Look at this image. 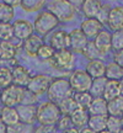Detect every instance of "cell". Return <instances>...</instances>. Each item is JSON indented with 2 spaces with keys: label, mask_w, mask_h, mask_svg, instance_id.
<instances>
[{
  "label": "cell",
  "mask_w": 123,
  "mask_h": 133,
  "mask_svg": "<svg viewBox=\"0 0 123 133\" xmlns=\"http://www.w3.org/2000/svg\"><path fill=\"white\" fill-rule=\"evenodd\" d=\"M46 94L48 96V101L58 105L63 100L68 99V97H71L73 94H74V91L71 89L68 79L56 78V79H52Z\"/></svg>",
  "instance_id": "cell-1"
},
{
  "label": "cell",
  "mask_w": 123,
  "mask_h": 133,
  "mask_svg": "<svg viewBox=\"0 0 123 133\" xmlns=\"http://www.w3.org/2000/svg\"><path fill=\"white\" fill-rule=\"evenodd\" d=\"M60 111L58 105L51 101H44L36 106V121L41 126H54L60 118Z\"/></svg>",
  "instance_id": "cell-2"
},
{
  "label": "cell",
  "mask_w": 123,
  "mask_h": 133,
  "mask_svg": "<svg viewBox=\"0 0 123 133\" xmlns=\"http://www.w3.org/2000/svg\"><path fill=\"white\" fill-rule=\"evenodd\" d=\"M47 10L52 12L59 22H70L75 17V6L66 0H53L46 3Z\"/></svg>",
  "instance_id": "cell-3"
},
{
  "label": "cell",
  "mask_w": 123,
  "mask_h": 133,
  "mask_svg": "<svg viewBox=\"0 0 123 133\" xmlns=\"http://www.w3.org/2000/svg\"><path fill=\"white\" fill-rule=\"evenodd\" d=\"M32 24L36 35L43 37L48 33H51L53 30L57 29L60 22L58 21L57 17L52 12H49L48 10H43V11L38 12V15L35 17V21Z\"/></svg>",
  "instance_id": "cell-4"
},
{
  "label": "cell",
  "mask_w": 123,
  "mask_h": 133,
  "mask_svg": "<svg viewBox=\"0 0 123 133\" xmlns=\"http://www.w3.org/2000/svg\"><path fill=\"white\" fill-rule=\"evenodd\" d=\"M24 95H25V88L11 84L10 86L1 90L0 102L4 106H6V107H16V106L22 104Z\"/></svg>",
  "instance_id": "cell-5"
},
{
  "label": "cell",
  "mask_w": 123,
  "mask_h": 133,
  "mask_svg": "<svg viewBox=\"0 0 123 133\" xmlns=\"http://www.w3.org/2000/svg\"><path fill=\"white\" fill-rule=\"evenodd\" d=\"M74 53L70 49L56 51L53 57L48 61L51 66L56 70H69L74 66Z\"/></svg>",
  "instance_id": "cell-6"
},
{
  "label": "cell",
  "mask_w": 123,
  "mask_h": 133,
  "mask_svg": "<svg viewBox=\"0 0 123 133\" xmlns=\"http://www.w3.org/2000/svg\"><path fill=\"white\" fill-rule=\"evenodd\" d=\"M68 80L74 92H85L90 90L92 78L84 69H76L70 74Z\"/></svg>",
  "instance_id": "cell-7"
},
{
  "label": "cell",
  "mask_w": 123,
  "mask_h": 133,
  "mask_svg": "<svg viewBox=\"0 0 123 133\" xmlns=\"http://www.w3.org/2000/svg\"><path fill=\"white\" fill-rule=\"evenodd\" d=\"M51 81H52V78H49L46 74H36V75L31 76L29 84L26 85L25 89L35 96L44 95L49 88Z\"/></svg>",
  "instance_id": "cell-8"
},
{
  "label": "cell",
  "mask_w": 123,
  "mask_h": 133,
  "mask_svg": "<svg viewBox=\"0 0 123 133\" xmlns=\"http://www.w3.org/2000/svg\"><path fill=\"white\" fill-rule=\"evenodd\" d=\"M12 31H14V37L25 41L29 37H31L35 30H33V24L27 19H17L12 22Z\"/></svg>",
  "instance_id": "cell-9"
},
{
  "label": "cell",
  "mask_w": 123,
  "mask_h": 133,
  "mask_svg": "<svg viewBox=\"0 0 123 133\" xmlns=\"http://www.w3.org/2000/svg\"><path fill=\"white\" fill-rule=\"evenodd\" d=\"M54 51H64L69 49L70 47V36L69 32L65 30H58L51 35L49 43H48Z\"/></svg>",
  "instance_id": "cell-10"
},
{
  "label": "cell",
  "mask_w": 123,
  "mask_h": 133,
  "mask_svg": "<svg viewBox=\"0 0 123 133\" xmlns=\"http://www.w3.org/2000/svg\"><path fill=\"white\" fill-rule=\"evenodd\" d=\"M69 36H70V49L73 53H81L84 52L86 44L89 43V39L84 33L81 32L80 29H74L69 32Z\"/></svg>",
  "instance_id": "cell-11"
},
{
  "label": "cell",
  "mask_w": 123,
  "mask_h": 133,
  "mask_svg": "<svg viewBox=\"0 0 123 133\" xmlns=\"http://www.w3.org/2000/svg\"><path fill=\"white\" fill-rule=\"evenodd\" d=\"M11 74H12V84L21 86V88H26L32 76L29 68L21 65V64H16L14 68H11Z\"/></svg>",
  "instance_id": "cell-12"
},
{
  "label": "cell",
  "mask_w": 123,
  "mask_h": 133,
  "mask_svg": "<svg viewBox=\"0 0 123 133\" xmlns=\"http://www.w3.org/2000/svg\"><path fill=\"white\" fill-rule=\"evenodd\" d=\"M94 46L97 49L100 56H105L111 52L112 46H111V33L108 31H101V32L94 38Z\"/></svg>",
  "instance_id": "cell-13"
},
{
  "label": "cell",
  "mask_w": 123,
  "mask_h": 133,
  "mask_svg": "<svg viewBox=\"0 0 123 133\" xmlns=\"http://www.w3.org/2000/svg\"><path fill=\"white\" fill-rule=\"evenodd\" d=\"M80 30L89 39V38H95L101 31H104V25L97 19H85L81 22Z\"/></svg>",
  "instance_id": "cell-14"
},
{
  "label": "cell",
  "mask_w": 123,
  "mask_h": 133,
  "mask_svg": "<svg viewBox=\"0 0 123 133\" xmlns=\"http://www.w3.org/2000/svg\"><path fill=\"white\" fill-rule=\"evenodd\" d=\"M107 25L112 31H118L123 30V6H114L111 9L108 15V20H107Z\"/></svg>",
  "instance_id": "cell-15"
},
{
  "label": "cell",
  "mask_w": 123,
  "mask_h": 133,
  "mask_svg": "<svg viewBox=\"0 0 123 133\" xmlns=\"http://www.w3.org/2000/svg\"><path fill=\"white\" fill-rule=\"evenodd\" d=\"M16 111L21 122L27 124H33L36 122V106L35 105H24L16 106Z\"/></svg>",
  "instance_id": "cell-16"
},
{
  "label": "cell",
  "mask_w": 123,
  "mask_h": 133,
  "mask_svg": "<svg viewBox=\"0 0 123 133\" xmlns=\"http://www.w3.org/2000/svg\"><path fill=\"white\" fill-rule=\"evenodd\" d=\"M43 38L38 35H35L33 33L31 37H29L27 39L24 41V44H22V48H24L25 53L30 56V57H36L37 56V52L39 47L43 44Z\"/></svg>",
  "instance_id": "cell-17"
},
{
  "label": "cell",
  "mask_w": 123,
  "mask_h": 133,
  "mask_svg": "<svg viewBox=\"0 0 123 133\" xmlns=\"http://www.w3.org/2000/svg\"><path fill=\"white\" fill-rule=\"evenodd\" d=\"M89 116H108L107 115V101L104 97H94L87 107Z\"/></svg>",
  "instance_id": "cell-18"
},
{
  "label": "cell",
  "mask_w": 123,
  "mask_h": 133,
  "mask_svg": "<svg viewBox=\"0 0 123 133\" xmlns=\"http://www.w3.org/2000/svg\"><path fill=\"white\" fill-rule=\"evenodd\" d=\"M84 70L92 78V79H97V78H104L105 70H106V64H105L101 59H95L87 62L85 69Z\"/></svg>",
  "instance_id": "cell-19"
},
{
  "label": "cell",
  "mask_w": 123,
  "mask_h": 133,
  "mask_svg": "<svg viewBox=\"0 0 123 133\" xmlns=\"http://www.w3.org/2000/svg\"><path fill=\"white\" fill-rule=\"evenodd\" d=\"M71 122V126L76 129H83L86 127L87 121H89V114H87V110L84 109H78L69 116Z\"/></svg>",
  "instance_id": "cell-20"
},
{
  "label": "cell",
  "mask_w": 123,
  "mask_h": 133,
  "mask_svg": "<svg viewBox=\"0 0 123 133\" xmlns=\"http://www.w3.org/2000/svg\"><path fill=\"white\" fill-rule=\"evenodd\" d=\"M0 119L4 122L6 127L14 126L17 122H20L16 107H6V106H4L0 110Z\"/></svg>",
  "instance_id": "cell-21"
},
{
  "label": "cell",
  "mask_w": 123,
  "mask_h": 133,
  "mask_svg": "<svg viewBox=\"0 0 123 133\" xmlns=\"http://www.w3.org/2000/svg\"><path fill=\"white\" fill-rule=\"evenodd\" d=\"M102 3L99 0H85L81 4L83 14L86 16V19H96V15L99 14Z\"/></svg>",
  "instance_id": "cell-22"
},
{
  "label": "cell",
  "mask_w": 123,
  "mask_h": 133,
  "mask_svg": "<svg viewBox=\"0 0 123 133\" xmlns=\"http://www.w3.org/2000/svg\"><path fill=\"white\" fill-rule=\"evenodd\" d=\"M17 53V47L12 41L0 43V61H12Z\"/></svg>",
  "instance_id": "cell-23"
},
{
  "label": "cell",
  "mask_w": 123,
  "mask_h": 133,
  "mask_svg": "<svg viewBox=\"0 0 123 133\" xmlns=\"http://www.w3.org/2000/svg\"><path fill=\"white\" fill-rule=\"evenodd\" d=\"M105 78L107 80L121 81L123 79V68L116 64L114 62L106 64V70H105Z\"/></svg>",
  "instance_id": "cell-24"
},
{
  "label": "cell",
  "mask_w": 123,
  "mask_h": 133,
  "mask_svg": "<svg viewBox=\"0 0 123 133\" xmlns=\"http://www.w3.org/2000/svg\"><path fill=\"white\" fill-rule=\"evenodd\" d=\"M121 96V90H119V81H114V80H107L106 85H105V90H104V97L106 101H111V100L116 99Z\"/></svg>",
  "instance_id": "cell-25"
},
{
  "label": "cell",
  "mask_w": 123,
  "mask_h": 133,
  "mask_svg": "<svg viewBox=\"0 0 123 133\" xmlns=\"http://www.w3.org/2000/svg\"><path fill=\"white\" fill-rule=\"evenodd\" d=\"M107 115L113 117H122L123 116V97L118 96L116 99L107 101Z\"/></svg>",
  "instance_id": "cell-26"
},
{
  "label": "cell",
  "mask_w": 123,
  "mask_h": 133,
  "mask_svg": "<svg viewBox=\"0 0 123 133\" xmlns=\"http://www.w3.org/2000/svg\"><path fill=\"white\" fill-rule=\"evenodd\" d=\"M106 122H107V116H89L87 127L94 132L100 133L106 129Z\"/></svg>",
  "instance_id": "cell-27"
},
{
  "label": "cell",
  "mask_w": 123,
  "mask_h": 133,
  "mask_svg": "<svg viewBox=\"0 0 123 133\" xmlns=\"http://www.w3.org/2000/svg\"><path fill=\"white\" fill-rule=\"evenodd\" d=\"M15 17V9L6 1H0V22L11 24Z\"/></svg>",
  "instance_id": "cell-28"
},
{
  "label": "cell",
  "mask_w": 123,
  "mask_h": 133,
  "mask_svg": "<svg viewBox=\"0 0 123 133\" xmlns=\"http://www.w3.org/2000/svg\"><path fill=\"white\" fill-rule=\"evenodd\" d=\"M107 83V79L106 78H97V79H92V83H91L90 86V95L92 97H102L104 95V90H105V85Z\"/></svg>",
  "instance_id": "cell-29"
},
{
  "label": "cell",
  "mask_w": 123,
  "mask_h": 133,
  "mask_svg": "<svg viewBox=\"0 0 123 133\" xmlns=\"http://www.w3.org/2000/svg\"><path fill=\"white\" fill-rule=\"evenodd\" d=\"M20 6H21L26 12L32 14V12L41 11V10L46 6V1H44V0H22Z\"/></svg>",
  "instance_id": "cell-30"
},
{
  "label": "cell",
  "mask_w": 123,
  "mask_h": 133,
  "mask_svg": "<svg viewBox=\"0 0 123 133\" xmlns=\"http://www.w3.org/2000/svg\"><path fill=\"white\" fill-rule=\"evenodd\" d=\"M73 99H74L76 106L79 109L87 110L89 105L91 104V101H92L94 97L90 95L89 91H85V92H74L73 94Z\"/></svg>",
  "instance_id": "cell-31"
},
{
  "label": "cell",
  "mask_w": 123,
  "mask_h": 133,
  "mask_svg": "<svg viewBox=\"0 0 123 133\" xmlns=\"http://www.w3.org/2000/svg\"><path fill=\"white\" fill-rule=\"evenodd\" d=\"M58 109L60 111V114L63 116H70L76 109H78V106H76L75 101L73 99V96L71 97H68V99L63 100L62 102L58 104Z\"/></svg>",
  "instance_id": "cell-32"
},
{
  "label": "cell",
  "mask_w": 123,
  "mask_h": 133,
  "mask_svg": "<svg viewBox=\"0 0 123 133\" xmlns=\"http://www.w3.org/2000/svg\"><path fill=\"white\" fill-rule=\"evenodd\" d=\"M12 84V74H11V68L9 66H0V90L8 88Z\"/></svg>",
  "instance_id": "cell-33"
},
{
  "label": "cell",
  "mask_w": 123,
  "mask_h": 133,
  "mask_svg": "<svg viewBox=\"0 0 123 133\" xmlns=\"http://www.w3.org/2000/svg\"><path fill=\"white\" fill-rule=\"evenodd\" d=\"M35 127L33 124H27L24 122H17L14 126L8 127V133H35Z\"/></svg>",
  "instance_id": "cell-34"
},
{
  "label": "cell",
  "mask_w": 123,
  "mask_h": 133,
  "mask_svg": "<svg viewBox=\"0 0 123 133\" xmlns=\"http://www.w3.org/2000/svg\"><path fill=\"white\" fill-rule=\"evenodd\" d=\"M14 38V31H12V25L0 22V43L9 42Z\"/></svg>",
  "instance_id": "cell-35"
},
{
  "label": "cell",
  "mask_w": 123,
  "mask_h": 133,
  "mask_svg": "<svg viewBox=\"0 0 123 133\" xmlns=\"http://www.w3.org/2000/svg\"><path fill=\"white\" fill-rule=\"evenodd\" d=\"M121 129H122V119H121V117L107 116L106 131H108L111 133H118Z\"/></svg>",
  "instance_id": "cell-36"
},
{
  "label": "cell",
  "mask_w": 123,
  "mask_h": 133,
  "mask_svg": "<svg viewBox=\"0 0 123 133\" xmlns=\"http://www.w3.org/2000/svg\"><path fill=\"white\" fill-rule=\"evenodd\" d=\"M54 52H56V51H54L48 43H43L42 46L39 47V49H38L36 57H37L38 59H41V61H49V59L53 57Z\"/></svg>",
  "instance_id": "cell-37"
},
{
  "label": "cell",
  "mask_w": 123,
  "mask_h": 133,
  "mask_svg": "<svg viewBox=\"0 0 123 133\" xmlns=\"http://www.w3.org/2000/svg\"><path fill=\"white\" fill-rule=\"evenodd\" d=\"M111 46L114 51L123 49V30H118L111 33Z\"/></svg>",
  "instance_id": "cell-38"
},
{
  "label": "cell",
  "mask_w": 123,
  "mask_h": 133,
  "mask_svg": "<svg viewBox=\"0 0 123 133\" xmlns=\"http://www.w3.org/2000/svg\"><path fill=\"white\" fill-rule=\"evenodd\" d=\"M83 54H84V57H85L87 61L100 59V58H99L100 54H99V52H97V49L95 48L94 42H92V41H89V43L86 44V47H85V49H84Z\"/></svg>",
  "instance_id": "cell-39"
},
{
  "label": "cell",
  "mask_w": 123,
  "mask_h": 133,
  "mask_svg": "<svg viewBox=\"0 0 123 133\" xmlns=\"http://www.w3.org/2000/svg\"><path fill=\"white\" fill-rule=\"evenodd\" d=\"M111 5L108 4H102L101 5V9H100L99 14L96 15V19L99 20L101 24H107V20H108V15H110V11H111Z\"/></svg>",
  "instance_id": "cell-40"
},
{
  "label": "cell",
  "mask_w": 123,
  "mask_h": 133,
  "mask_svg": "<svg viewBox=\"0 0 123 133\" xmlns=\"http://www.w3.org/2000/svg\"><path fill=\"white\" fill-rule=\"evenodd\" d=\"M56 124H57V129L58 131H60L62 133H64L65 131H68L69 128L73 127L69 116H63V115L60 116V118L58 119V122Z\"/></svg>",
  "instance_id": "cell-41"
},
{
  "label": "cell",
  "mask_w": 123,
  "mask_h": 133,
  "mask_svg": "<svg viewBox=\"0 0 123 133\" xmlns=\"http://www.w3.org/2000/svg\"><path fill=\"white\" fill-rule=\"evenodd\" d=\"M36 97H37V96L32 95L31 92H29V91L25 89V95H24V100H22V104L24 105H33L36 102Z\"/></svg>",
  "instance_id": "cell-42"
},
{
  "label": "cell",
  "mask_w": 123,
  "mask_h": 133,
  "mask_svg": "<svg viewBox=\"0 0 123 133\" xmlns=\"http://www.w3.org/2000/svg\"><path fill=\"white\" fill-rule=\"evenodd\" d=\"M113 61L116 64H118L121 68H123V49L121 51H116L113 56Z\"/></svg>",
  "instance_id": "cell-43"
},
{
  "label": "cell",
  "mask_w": 123,
  "mask_h": 133,
  "mask_svg": "<svg viewBox=\"0 0 123 133\" xmlns=\"http://www.w3.org/2000/svg\"><path fill=\"white\" fill-rule=\"evenodd\" d=\"M6 3H8L10 6H12L14 9L16 6H20V5H21V1H19V0H8Z\"/></svg>",
  "instance_id": "cell-44"
},
{
  "label": "cell",
  "mask_w": 123,
  "mask_h": 133,
  "mask_svg": "<svg viewBox=\"0 0 123 133\" xmlns=\"http://www.w3.org/2000/svg\"><path fill=\"white\" fill-rule=\"evenodd\" d=\"M0 133H8V127L1 119H0Z\"/></svg>",
  "instance_id": "cell-45"
},
{
  "label": "cell",
  "mask_w": 123,
  "mask_h": 133,
  "mask_svg": "<svg viewBox=\"0 0 123 133\" xmlns=\"http://www.w3.org/2000/svg\"><path fill=\"white\" fill-rule=\"evenodd\" d=\"M80 133H96V132H94L92 129H90L89 127H85V128H83L81 131H79Z\"/></svg>",
  "instance_id": "cell-46"
},
{
  "label": "cell",
  "mask_w": 123,
  "mask_h": 133,
  "mask_svg": "<svg viewBox=\"0 0 123 133\" xmlns=\"http://www.w3.org/2000/svg\"><path fill=\"white\" fill-rule=\"evenodd\" d=\"M64 133H80V132H79V129L74 128V127H71V128H69L68 131H65Z\"/></svg>",
  "instance_id": "cell-47"
},
{
  "label": "cell",
  "mask_w": 123,
  "mask_h": 133,
  "mask_svg": "<svg viewBox=\"0 0 123 133\" xmlns=\"http://www.w3.org/2000/svg\"><path fill=\"white\" fill-rule=\"evenodd\" d=\"M119 90H121V96L123 97V79L119 81Z\"/></svg>",
  "instance_id": "cell-48"
},
{
  "label": "cell",
  "mask_w": 123,
  "mask_h": 133,
  "mask_svg": "<svg viewBox=\"0 0 123 133\" xmlns=\"http://www.w3.org/2000/svg\"><path fill=\"white\" fill-rule=\"evenodd\" d=\"M100 133H111V132H108V131H106V129H105V131H102V132H100Z\"/></svg>",
  "instance_id": "cell-49"
},
{
  "label": "cell",
  "mask_w": 123,
  "mask_h": 133,
  "mask_svg": "<svg viewBox=\"0 0 123 133\" xmlns=\"http://www.w3.org/2000/svg\"><path fill=\"white\" fill-rule=\"evenodd\" d=\"M121 119H122V128H123V117H121Z\"/></svg>",
  "instance_id": "cell-50"
},
{
  "label": "cell",
  "mask_w": 123,
  "mask_h": 133,
  "mask_svg": "<svg viewBox=\"0 0 123 133\" xmlns=\"http://www.w3.org/2000/svg\"><path fill=\"white\" fill-rule=\"evenodd\" d=\"M118 133H123V128H122V129H121V131H119V132H118Z\"/></svg>",
  "instance_id": "cell-51"
},
{
  "label": "cell",
  "mask_w": 123,
  "mask_h": 133,
  "mask_svg": "<svg viewBox=\"0 0 123 133\" xmlns=\"http://www.w3.org/2000/svg\"><path fill=\"white\" fill-rule=\"evenodd\" d=\"M53 133H59V132H53Z\"/></svg>",
  "instance_id": "cell-52"
},
{
  "label": "cell",
  "mask_w": 123,
  "mask_h": 133,
  "mask_svg": "<svg viewBox=\"0 0 123 133\" xmlns=\"http://www.w3.org/2000/svg\"><path fill=\"white\" fill-rule=\"evenodd\" d=\"M0 94H1V90H0Z\"/></svg>",
  "instance_id": "cell-53"
}]
</instances>
